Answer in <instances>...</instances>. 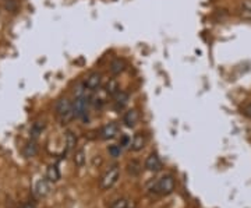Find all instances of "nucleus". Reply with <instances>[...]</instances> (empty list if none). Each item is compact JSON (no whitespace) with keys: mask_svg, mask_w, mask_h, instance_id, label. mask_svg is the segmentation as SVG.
Wrapping results in <instances>:
<instances>
[{"mask_svg":"<svg viewBox=\"0 0 251 208\" xmlns=\"http://www.w3.org/2000/svg\"><path fill=\"white\" fill-rule=\"evenodd\" d=\"M21 208H24V207H21Z\"/></svg>","mask_w":251,"mask_h":208,"instance_id":"obj_23","label":"nucleus"},{"mask_svg":"<svg viewBox=\"0 0 251 208\" xmlns=\"http://www.w3.org/2000/svg\"><path fill=\"white\" fill-rule=\"evenodd\" d=\"M126 69V62L123 59H115L112 63H110V73L113 76H119L125 72Z\"/></svg>","mask_w":251,"mask_h":208,"instance_id":"obj_13","label":"nucleus"},{"mask_svg":"<svg viewBox=\"0 0 251 208\" xmlns=\"http://www.w3.org/2000/svg\"><path fill=\"white\" fill-rule=\"evenodd\" d=\"M46 179L50 182V183H56L60 179V172H59V168L56 165H49L48 169H46Z\"/></svg>","mask_w":251,"mask_h":208,"instance_id":"obj_12","label":"nucleus"},{"mask_svg":"<svg viewBox=\"0 0 251 208\" xmlns=\"http://www.w3.org/2000/svg\"><path fill=\"white\" fill-rule=\"evenodd\" d=\"M242 112H243V115H244L246 118L251 119V102L246 104V105H243Z\"/></svg>","mask_w":251,"mask_h":208,"instance_id":"obj_21","label":"nucleus"},{"mask_svg":"<svg viewBox=\"0 0 251 208\" xmlns=\"http://www.w3.org/2000/svg\"><path fill=\"white\" fill-rule=\"evenodd\" d=\"M103 88L106 90V92L109 94V97H112V98L116 95L117 92H120V85H119V82H117L116 78H110Z\"/></svg>","mask_w":251,"mask_h":208,"instance_id":"obj_15","label":"nucleus"},{"mask_svg":"<svg viewBox=\"0 0 251 208\" xmlns=\"http://www.w3.org/2000/svg\"><path fill=\"white\" fill-rule=\"evenodd\" d=\"M140 120V113L137 109H128L123 115V123L127 127H134Z\"/></svg>","mask_w":251,"mask_h":208,"instance_id":"obj_10","label":"nucleus"},{"mask_svg":"<svg viewBox=\"0 0 251 208\" xmlns=\"http://www.w3.org/2000/svg\"><path fill=\"white\" fill-rule=\"evenodd\" d=\"M122 150H123V147L120 144H113L108 148V153L112 158H119L122 155Z\"/></svg>","mask_w":251,"mask_h":208,"instance_id":"obj_18","label":"nucleus"},{"mask_svg":"<svg viewBox=\"0 0 251 208\" xmlns=\"http://www.w3.org/2000/svg\"><path fill=\"white\" fill-rule=\"evenodd\" d=\"M127 104H128V94L125 91L117 92L113 97V108L116 112H122L127 106Z\"/></svg>","mask_w":251,"mask_h":208,"instance_id":"obj_9","label":"nucleus"},{"mask_svg":"<svg viewBox=\"0 0 251 208\" xmlns=\"http://www.w3.org/2000/svg\"><path fill=\"white\" fill-rule=\"evenodd\" d=\"M56 115H57L62 125H69L73 119L75 118L73 101L67 97H63L57 101L56 102Z\"/></svg>","mask_w":251,"mask_h":208,"instance_id":"obj_1","label":"nucleus"},{"mask_svg":"<svg viewBox=\"0 0 251 208\" xmlns=\"http://www.w3.org/2000/svg\"><path fill=\"white\" fill-rule=\"evenodd\" d=\"M49 183L50 182L48 181V179H42V181H39L36 183L35 190L39 197H46L50 193V184Z\"/></svg>","mask_w":251,"mask_h":208,"instance_id":"obj_11","label":"nucleus"},{"mask_svg":"<svg viewBox=\"0 0 251 208\" xmlns=\"http://www.w3.org/2000/svg\"><path fill=\"white\" fill-rule=\"evenodd\" d=\"M145 169L150 171V172H159L162 169V161L161 158L156 154H150L148 158L145 159V163H144Z\"/></svg>","mask_w":251,"mask_h":208,"instance_id":"obj_7","label":"nucleus"},{"mask_svg":"<svg viewBox=\"0 0 251 208\" xmlns=\"http://www.w3.org/2000/svg\"><path fill=\"white\" fill-rule=\"evenodd\" d=\"M109 208H128V200L126 199H117L115 200Z\"/></svg>","mask_w":251,"mask_h":208,"instance_id":"obj_19","label":"nucleus"},{"mask_svg":"<svg viewBox=\"0 0 251 208\" xmlns=\"http://www.w3.org/2000/svg\"><path fill=\"white\" fill-rule=\"evenodd\" d=\"M175 187H176L175 178L172 175H166V176H163L158 181V183L153 187V191L161 194V196H169L175 191Z\"/></svg>","mask_w":251,"mask_h":208,"instance_id":"obj_3","label":"nucleus"},{"mask_svg":"<svg viewBox=\"0 0 251 208\" xmlns=\"http://www.w3.org/2000/svg\"><path fill=\"white\" fill-rule=\"evenodd\" d=\"M119 178H120V168H119V165H112L108 171L102 175V178L99 181V187L102 190H109V189H112L116 184Z\"/></svg>","mask_w":251,"mask_h":208,"instance_id":"obj_2","label":"nucleus"},{"mask_svg":"<svg viewBox=\"0 0 251 208\" xmlns=\"http://www.w3.org/2000/svg\"><path fill=\"white\" fill-rule=\"evenodd\" d=\"M73 161H74V165L77 168H82L85 162H87V155H85V151L84 150H77L74 153V156H73Z\"/></svg>","mask_w":251,"mask_h":208,"instance_id":"obj_16","label":"nucleus"},{"mask_svg":"<svg viewBox=\"0 0 251 208\" xmlns=\"http://www.w3.org/2000/svg\"><path fill=\"white\" fill-rule=\"evenodd\" d=\"M141 165L137 162V161H131V162L127 163V172L130 173L131 176H137V175H140L141 172Z\"/></svg>","mask_w":251,"mask_h":208,"instance_id":"obj_17","label":"nucleus"},{"mask_svg":"<svg viewBox=\"0 0 251 208\" xmlns=\"http://www.w3.org/2000/svg\"><path fill=\"white\" fill-rule=\"evenodd\" d=\"M148 143V138H147V134L145 133H137L134 134V137L131 138V143H130V150L134 151V153H138L145 148V145Z\"/></svg>","mask_w":251,"mask_h":208,"instance_id":"obj_6","label":"nucleus"},{"mask_svg":"<svg viewBox=\"0 0 251 208\" xmlns=\"http://www.w3.org/2000/svg\"><path fill=\"white\" fill-rule=\"evenodd\" d=\"M24 208H35V207H34V204H25Z\"/></svg>","mask_w":251,"mask_h":208,"instance_id":"obj_22","label":"nucleus"},{"mask_svg":"<svg viewBox=\"0 0 251 208\" xmlns=\"http://www.w3.org/2000/svg\"><path fill=\"white\" fill-rule=\"evenodd\" d=\"M117 134H119V126H117L116 123H108V125H105V126L102 127L100 131H99V137L102 140H112Z\"/></svg>","mask_w":251,"mask_h":208,"instance_id":"obj_8","label":"nucleus"},{"mask_svg":"<svg viewBox=\"0 0 251 208\" xmlns=\"http://www.w3.org/2000/svg\"><path fill=\"white\" fill-rule=\"evenodd\" d=\"M36 151H38V148H36V144L34 141H31V143H28L25 145V150H24V153L27 156H34L36 154Z\"/></svg>","mask_w":251,"mask_h":208,"instance_id":"obj_20","label":"nucleus"},{"mask_svg":"<svg viewBox=\"0 0 251 208\" xmlns=\"http://www.w3.org/2000/svg\"><path fill=\"white\" fill-rule=\"evenodd\" d=\"M100 84H102V74L99 72H92L87 76L85 81H84V88L91 92H95L100 88Z\"/></svg>","mask_w":251,"mask_h":208,"instance_id":"obj_4","label":"nucleus"},{"mask_svg":"<svg viewBox=\"0 0 251 208\" xmlns=\"http://www.w3.org/2000/svg\"><path fill=\"white\" fill-rule=\"evenodd\" d=\"M64 140H66V148H67V151H73V150H75V147H77V136L73 133L72 130H69V131H66V136H64Z\"/></svg>","mask_w":251,"mask_h":208,"instance_id":"obj_14","label":"nucleus"},{"mask_svg":"<svg viewBox=\"0 0 251 208\" xmlns=\"http://www.w3.org/2000/svg\"><path fill=\"white\" fill-rule=\"evenodd\" d=\"M88 102H90V101L85 98V95L75 97V100L73 101L75 118H85V116H87V112H88Z\"/></svg>","mask_w":251,"mask_h":208,"instance_id":"obj_5","label":"nucleus"}]
</instances>
